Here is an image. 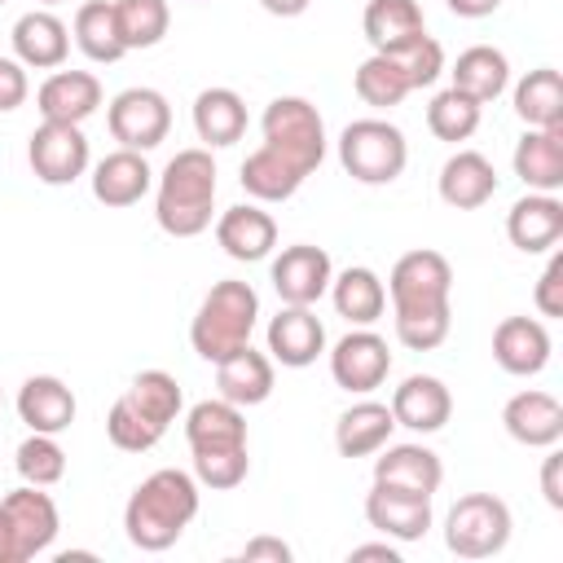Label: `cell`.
Returning <instances> with one entry per match:
<instances>
[{
	"mask_svg": "<svg viewBox=\"0 0 563 563\" xmlns=\"http://www.w3.org/2000/svg\"><path fill=\"white\" fill-rule=\"evenodd\" d=\"M453 268L440 251H405L387 273V299L396 312V339L409 352H431L449 339L453 325Z\"/></svg>",
	"mask_w": 563,
	"mask_h": 563,
	"instance_id": "6da1fadb",
	"label": "cell"
},
{
	"mask_svg": "<svg viewBox=\"0 0 563 563\" xmlns=\"http://www.w3.org/2000/svg\"><path fill=\"white\" fill-rule=\"evenodd\" d=\"M198 506H202V484L194 479V471L163 466L132 488V497L123 506V532L136 550L163 554L198 519Z\"/></svg>",
	"mask_w": 563,
	"mask_h": 563,
	"instance_id": "7a4b0ae2",
	"label": "cell"
},
{
	"mask_svg": "<svg viewBox=\"0 0 563 563\" xmlns=\"http://www.w3.org/2000/svg\"><path fill=\"white\" fill-rule=\"evenodd\" d=\"M216 216V158L202 145L176 150L154 189V220L167 238H198Z\"/></svg>",
	"mask_w": 563,
	"mask_h": 563,
	"instance_id": "3957f363",
	"label": "cell"
},
{
	"mask_svg": "<svg viewBox=\"0 0 563 563\" xmlns=\"http://www.w3.org/2000/svg\"><path fill=\"white\" fill-rule=\"evenodd\" d=\"M255 321H260V295H255V286L251 282H238V277H224V282H216L202 295V303H198V312L189 321V343H194V352L202 361L216 365L229 352H238V347L251 343Z\"/></svg>",
	"mask_w": 563,
	"mask_h": 563,
	"instance_id": "277c9868",
	"label": "cell"
},
{
	"mask_svg": "<svg viewBox=\"0 0 563 563\" xmlns=\"http://www.w3.org/2000/svg\"><path fill=\"white\" fill-rule=\"evenodd\" d=\"M339 163L361 185H391L409 163V141L387 119H352L339 132Z\"/></svg>",
	"mask_w": 563,
	"mask_h": 563,
	"instance_id": "5b68a950",
	"label": "cell"
},
{
	"mask_svg": "<svg viewBox=\"0 0 563 563\" xmlns=\"http://www.w3.org/2000/svg\"><path fill=\"white\" fill-rule=\"evenodd\" d=\"M260 132L264 145L295 163L303 176H312L325 158V123L308 97H273L260 114Z\"/></svg>",
	"mask_w": 563,
	"mask_h": 563,
	"instance_id": "8992f818",
	"label": "cell"
},
{
	"mask_svg": "<svg viewBox=\"0 0 563 563\" xmlns=\"http://www.w3.org/2000/svg\"><path fill=\"white\" fill-rule=\"evenodd\" d=\"M510 506L493 493H466L444 515V545L457 559H493L510 541Z\"/></svg>",
	"mask_w": 563,
	"mask_h": 563,
	"instance_id": "52a82bcc",
	"label": "cell"
},
{
	"mask_svg": "<svg viewBox=\"0 0 563 563\" xmlns=\"http://www.w3.org/2000/svg\"><path fill=\"white\" fill-rule=\"evenodd\" d=\"M106 128H110V136L123 150H141L145 154V150H154V145L167 141V132H172V106H167V97L158 88H145V84L123 88L106 106Z\"/></svg>",
	"mask_w": 563,
	"mask_h": 563,
	"instance_id": "ba28073f",
	"label": "cell"
},
{
	"mask_svg": "<svg viewBox=\"0 0 563 563\" xmlns=\"http://www.w3.org/2000/svg\"><path fill=\"white\" fill-rule=\"evenodd\" d=\"M26 163H31L35 180H44L53 189L57 185H75L88 172V163H92L84 128L79 123H48L44 119L31 132V141H26Z\"/></svg>",
	"mask_w": 563,
	"mask_h": 563,
	"instance_id": "9c48e42d",
	"label": "cell"
},
{
	"mask_svg": "<svg viewBox=\"0 0 563 563\" xmlns=\"http://www.w3.org/2000/svg\"><path fill=\"white\" fill-rule=\"evenodd\" d=\"M391 374V347L383 334H374L369 325L347 330L334 347H330V378L352 391V396H369L374 387H383Z\"/></svg>",
	"mask_w": 563,
	"mask_h": 563,
	"instance_id": "30bf717a",
	"label": "cell"
},
{
	"mask_svg": "<svg viewBox=\"0 0 563 563\" xmlns=\"http://www.w3.org/2000/svg\"><path fill=\"white\" fill-rule=\"evenodd\" d=\"M273 290L282 303H303L312 308L325 290H330V277H334V264L325 255V246H312V242H295V246H282V255L273 260Z\"/></svg>",
	"mask_w": 563,
	"mask_h": 563,
	"instance_id": "8fae6325",
	"label": "cell"
},
{
	"mask_svg": "<svg viewBox=\"0 0 563 563\" xmlns=\"http://www.w3.org/2000/svg\"><path fill=\"white\" fill-rule=\"evenodd\" d=\"M0 510H4V519H9V528H13V541H18L22 563L35 559V554H44V550L53 545L57 528H62L57 501H53L44 488H35V484H22V488L4 493V497H0Z\"/></svg>",
	"mask_w": 563,
	"mask_h": 563,
	"instance_id": "7c38bea8",
	"label": "cell"
},
{
	"mask_svg": "<svg viewBox=\"0 0 563 563\" xmlns=\"http://www.w3.org/2000/svg\"><path fill=\"white\" fill-rule=\"evenodd\" d=\"M365 519L374 532L391 537V541H422L431 528V497L422 493H405L391 484H374L365 493Z\"/></svg>",
	"mask_w": 563,
	"mask_h": 563,
	"instance_id": "4fadbf2b",
	"label": "cell"
},
{
	"mask_svg": "<svg viewBox=\"0 0 563 563\" xmlns=\"http://www.w3.org/2000/svg\"><path fill=\"white\" fill-rule=\"evenodd\" d=\"M506 238L523 255H545L563 242V202L559 194H523L506 211Z\"/></svg>",
	"mask_w": 563,
	"mask_h": 563,
	"instance_id": "5bb4252c",
	"label": "cell"
},
{
	"mask_svg": "<svg viewBox=\"0 0 563 563\" xmlns=\"http://www.w3.org/2000/svg\"><path fill=\"white\" fill-rule=\"evenodd\" d=\"M216 242L238 264L268 260L273 246H277V220L260 202H238V207H229V211L216 216Z\"/></svg>",
	"mask_w": 563,
	"mask_h": 563,
	"instance_id": "9a60e30c",
	"label": "cell"
},
{
	"mask_svg": "<svg viewBox=\"0 0 563 563\" xmlns=\"http://www.w3.org/2000/svg\"><path fill=\"white\" fill-rule=\"evenodd\" d=\"M550 352H554L550 330H545V321H537V317H506V321H497V330H493V361H497L506 374H515V378L541 374V369L550 365Z\"/></svg>",
	"mask_w": 563,
	"mask_h": 563,
	"instance_id": "2e32d148",
	"label": "cell"
},
{
	"mask_svg": "<svg viewBox=\"0 0 563 563\" xmlns=\"http://www.w3.org/2000/svg\"><path fill=\"white\" fill-rule=\"evenodd\" d=\"M391 418L396 427L413 431V435H435L449 418H453V396L435 374H409L396 391H391Z\"/></svg>",
	"mask_w": 563,
	"mask_h": 563,
	"instance_id": "e0dca14e",
	"label": "cell"
},
{
	"mask_svg": "<svg viewBox=\"0 0 563 563\" xmlns=\"http://www.w3.org/2000/svg\"><path fill=\"white\" fill-rule=\"evenodd\" d=\"M501 427L523 449H554L563 440V405L550 391H515L501 409Z\"/></svg>",
	"mask_w": 563,
	"mask_h": 563,
	"instance_id": "ac0fdd59",
	"label": "cell"
},
{
	"mask_svg": "<svg viewBox=\"0 0 563 563\" xmlns=\"http://www.w3.org/2000/svg\"><path fill=\"white\" fill-rule=\"evenodd\" d=\"M268 356L286 369H303L325 352V325L317 321L312 308L303 303H286L273 321H268Z\"/></svg>",
	"mask_w": 563,
	"mask_h": 563,
	"instance_id": "d6986e66",
	"label": "cell"
},
{
	"mask_svg": "<svg viewBox=\"0 0 563 563\" xmlns=\"http://www.w3.org/2000/svg\"><path fill=\"white\" fill-rule=\"evenodd\" d=\"M185 440H189L194 457H202V453H242L246 449V413L238 405H229L224 396L198 400L185 413Z\"/></svg>",
	"mask_w": 563,
	"mask_h": 563,
	"instance_id": "ffe728a7",
	"label": "cell"
},
{
	"mask_svg": "<svg viewBox=\"0 0 563 563\" xmlns=\"http://www.w3.org/2000/svg\"><path fill=\"white\" fill-rule=\"evenodd\" d=\"M35 110L48 123H84L101 110V79L92 70H53L35 92Z\"/></svg>",
	"mask_w": 563,
	"mask_h": 563,
	"instance_id": "44dd1931",
	"label": "cell"
},
{
	"mask_svg": "<svg viewBox=\"0 0 563 563\" xmlns=\"http://www.w3.org/2000/svg\"><path fill=\"white\" fill-rule=\"evenodd\" d=\"M9 40H13V57L26 70H57L66 62V53H70V26L57 13H48V9L22 13L13 22Z\"/></svg>",
	"mask_w": 563,
	"mask_h": 563,
	"instance_id": "7402d4cb",
	"label": "cell"
},
{
	"mask_svg": "<svg viewBox=\"0 0 563 563\" xmlns=\"http://www.w3.org/2000/svg\"><path fill=\"white\" fill-rule=\"evenodd\" d=\"M515 176L532 194H559L563 189V123L554 128H528L515 145Z\"/></svg>",
	"mask_w": 563,
	"mask_h": 563,
	"instance_id": "603a6c76",
	"label": "cell"
},
{
	"mask_svg": "<svg viewBox=\"0 0 563 563\" xmlns=\"http://www.w3.org/2000/svg\"><path fill=\"white\" fill-rule=\"evenodd\" d=\"M154 185V167L141 150H114L92 167V198L101 207H136Z\"/></svg>",
	"mask_w": 563,
	"mask_h": 563,
	"instance_id": "cb8c5ba5",
	"label": "cell"
},
{
	"mask_svg": "<svg viewBox=\"0 0 563 563\" xmlns=\"http://www.w3.org/2000/svg\"><path fill=\"white\" fill-rule=\"evenodd\" d=\"M75 413H79L75 391H70L57 374H31V378L18 387V418H22L31 431L62 435V431L75 422Z\"/></svg>",
	"mask_w": 563,
	"mask_h": 563,
	"instance_id": "d4e9b609",
	"label": "cell"
},
{
	"mask_svg": "<svg viewBox=\"0 0 563 563\" xmlns=\"http://www.w3.org/2000/svg\"><path fill=\"white\" fill-rule=\"evenodd\" d=\"M440 479H444V466L427 444H391L387 440L374 457V484H391V488H405V493L435 497Z\"/></svg>",
	"mask_w": 563,
	"mask_h": 563,
	"instance_id": "484cf974",
	"label": "cell"
},
{
	"mask_svg": "<svg viewBox=\"0 0 563 563\" xmlns=\"http://www.w3.org/2000/svg\"><path fill=\"white\" fill-rule=\"evenodd\" d=\"M435 189L453 211H475L497 194V172L479 150H457V154L444 158V167L435 176Z\"/></svg>",
	"mask_w": 563,
	"mask_h": 563,
	"instance_id": "4316f807",
	"label": "cell"
},
{
	"mask_svg": "<svg viewBox=\"0 0 563 563\" xmlns=\"http://www.w3.org/2000/svg\"><path fill=\"white\" fill-rule=\"evenodd\" d=\"M216 387L238 409L264 405L273 396V356L255 352L251 343L238 347V352H229L224 361H216Z\"/></svg>",
	"mask_w": 563,
	"mask_h": 563,
	"instance_id": "83f0119b",
	"label": "cell"
},
{
	"mask_svg": "<svg viewBox=\"0 0 563 563\" xmlns=\"http://www.w3.org/2000/svg\"><path fill=\"white\" fill-rule=\"evenodd\" d=\"M325 295H330L334 312H339L343 321H352V325H374V321L387 312V286H383V277H378L374 268H365V264H352V268L334 273Z\"/></svg>",
	"mask_w": 563,
	"mask_h": 563,
	"instance_id": "f1b7e54d",
	"label": "cell"
},
{
	"mask_svg": "<svg viewBox=\"0 0 563 563\" xmlns=\"http://www.w3.org/2000/svg\"><path fill=\"white\" fill-rule=\"evenodd\" d=\"M361 31L374 53H396L409 40L427 35V18H422L418 0H369L361 13Z\"/></svg>",
	"mask_w": 563,
	"mask_h": 563,
	"instance_id": "f546056e",
	"label": "cell"
},
{
	"mask_svg": "<svg viewBox=\"0 0 563 563\" xmlns=\"http://www.w3.org/2000/svg\"><path fill=\"white\" fill-rule=\"evenodd\" d=\"M194 132L207 150H224L246 132V101L233 88H202L194 97Z\"/></svg>",
	"mask_w": 563,
	"mask_h": 563,
	"instance_id": "4dcf8cb0",
	"label": "cell"
},
{
	"mask_svg": "<svg viewBox=\"0 0 563 563\" xmlns=\"http://www.w3.org/2000/svg\"><path fill=\"white\" fill-rule=\"evenodd\" d=\"M391 431H396V418H391L387 405H378V400H356V405L343 409L339 422H334V449H339L343 457H369V453H378V449L391 440Z\"/></svg>",
	"mask_w": 563,
	"mask_h": 563,
	"instance_id": "1f68e13d",
	"label": "cell"
},
{
	"mask_svg": "<svg viewBox=\"0 0 563 563\" xmlns=\"http://www.w3.org/2000/svg\"><path fill=\"white\" fill-rule=\"evenodd\" d=\"M449 75H453V88H462L466 97L488 106L510 88V57L493 44H471L466 53H457Z\"/></svg>",
	"mask_w": 563,
	"mask_h": 563,
	"instance_id": "d6a6232c",
	"label": "cell"
},
{
	"mask_svg": "<svg viewBox=\"0 0 563 563\" xmlns=\"http://www.w3.org/2000/svg\"><path fill=\"white\" fill-rule=\"evenodd\" d=\"M242 189H246V198L251 202H286V198H295L299 194V185L308 180L295 163H286L277 150H268V145H260V150H251L246 154V163H242Z\"/></svg>",
	"mask_w": 563,
	"mask_h": 563,
	"instance_id": "836d02e7",
	"label": "cell"
},
{
	"mask_svg": "<svg viewBox=\"0 0 563 563\" xmlns=\"http://www.w3.org/2000/svg\"><path fill=\"white\" fill-rule=\"evenodd\" d=\"M515 114L523 128H554L563 123V75L554 66H537L515 84Z\"/></svg>",
	"mask_w": 563,
	"mask_h": 563,
	"instance_id": "e575fe53",
	"label": "cell"
},
{
	"mask_svg": "<svg viewBox=\"0 0 563 563\" xmlns=\"http://www.w3.org/2000/svg\"><path fill=\"white\" fill-rule=\"evenodd\" d=\"M70 35H75L79 53H84L88 62H101V66H110V62H119V57L128 53L123 40H119L114 0H88V4H79Z\"/></svg>",
	"mask_w": 563,
	"mask_h": 563,
	"instance_id": "d590c367",
	"label": "cell"
},
{
	"mask_svg": "<svg viewBox=\"0 0 563 563\" xmlns=\"http://www.w3.org/2000/svg\"><path fill=\"white\" fill-rule=\"evenodd\" d=\"M479 119H484V106L475 101V97H466L462 88H444V92H435L431 97V106H427V128H431V136L435 141H449V145H457V141H471L475 132H479Z\"/></svg>",
	"mask_w": 563,
	"mask_h": 563,
	"instance_id": "8d00e7d4",
	"label": "cell"
},
{
	"mask_svg": "<svg viewBox=\"0 0 563 563\" xmlns=\"http://www.w3.org/2000/svg\"><path fill=\"white\" fill-rule=\"evenodd\" d=\"M154 427H172L176 418H180V409H185V396H180V383L167 374V369H141L132 383H128V391H123Z\"/></svg>",
	"mask_w": 563,
	"mask_h": 563,
	"instance_id": "74e56055",
	"label": "cell"
},
{
	"mask_svg": "<svg viewBox=\"0 0 563 563\" xmlns=\"http://www.w3.org/2000/svg\"><path fill=\"white\" fill-rule=\"evenodd\" d=\"M114 22H119V40L123 48H154L163 44L167 26H172V9L167 0H114Z\"/></svg>",
	"mask_w": 563,
	"mask_h": 563,
	"instance_id": "f35d334b",
	"label": "cell"
},
{
	"mask_svg": "<svg viewBox=\"0 0 563 563\" xmlns=\"http://www.w3.org/2000/svg\"><path fill=\"white\" fill-rule=\"evenodd\" d=\"M352 88H356V97H361L365 106H374V110H391V106H400V101L409 97V79L400 75V66H396L387 53H369V57L356 66V75H352Z\"/></svg>",
	"mask_w": 563,
	"mask_h": 563,
	"instance_id": "ab89813d",
	"label": "cell"
},
{
	"mask_svg": "<svg viewBox=\"0 0 563 563\" xmlns=\"http://www.w3.org/2000/svg\"><path fill=\"white\" fill-rule=\"evenodd\" d=\"M13 466L22 475V484H35V488H53L62 484L66 475V449L57 444V435H44V431H31L18 453H13Z\"/></svg>",
	"mask_w": 563,
	"mask_h": 563,
	"instance_id": "60d3db41",
	"label": "cell"
},
{
	"mask_svg": "<svg viewBox=\"0 0 563 563\" xmlns=\"http://www.w3.org/2000/svg\"><path fill=\"white\" fill-rule=\"evenodd\" d=\"M106 435H110V444L123 449V453H145V449H154L167 431L154 427L128 396H119V400L110 405V413H106Z\"/></svg>",
	"mask_w": 563,
	"mask_h": 563,
	"instance_id": "b9f144b4",
	"label": "cell"
},
{
	"mask_svg": "<svg viewBox=\"0 0 563 563\" xmlns=\"http://www.w3.org/2000/svg\"><path fill=\"white\" fill-rule=\"evenodd\" d=\"M396 66H400V75L409 79V92H418V88H431L440 75H444V48H440V40H431V35H418V40H409L405 48H396V53H387Z\"/></svg>",
	"mask_w": 563,
	"mask_h": 563,
	"instance_id": "7bdbcfd3",
	"label": "cell"
},
{
	"mask_svg": "<svg viewBox=\"0 0 563 563\" xmlns=\"http://www.w3.org/2000/svg\"><path fill=\"white\" fill-rule=\"evenodd\" d=\"M246 471H251L246 449L242 453H202V457H194V479L202 488H216V493L238 488L246 479Z\"/></svg>",
	"mask_w": 563,
	"mask_h": 563,
	"instance_id": "ee69618b",
	"label": "cell"
},
{
	"mask_svg": "<svg viewBox=\"0 0 563 563\" xmlns=\"http://www.w3.org/2000/svg\"><path fill=\"white\" fill-rule=\"evenodd\" d=\"M532 303H537L541 317H563V251H550V260L537 277Z\"/></svg>",
	"mask_w": 563,
	"mask_h": 563,
	"instance_id": "f6af8a7d",
	"label": "cell"
},
{
	"mask_svg": "<svg viewBox=\"0 0 563 563\" xmlns=\"http://www.w3.org/2000/svg\"><path fill=\"white\" fill-rule=\"evenodd\" d=\"M31 92V79H26V66L18 57H0V114L18 110Z\"/></svg>",
	"mask_w": 563,
	"mask_h": 563,
	"instance_id": "bcb514c9",
	"label": "cell"
},
{
	"mask_svg": "<svg viewBox=\"0 0 563 563\" xmlns=\"http://www.w3.org/2000/svg\"><path fill=\"white\" fill-rule=\"evenodd\" d=\"M242 563H290V545L282 537H255L242 545Z\"/></svg>",
	"mask_w": 563,
	"mask_h": 563,
	"instance_id": "7dc6e473",
	"label": "cell"
},
{
	"mask_svg": "<svg viewBox=\"0 0 563 563\" xmlns=\"http://www.w3.org/2000/svg\"><path fill=\"white\" fill-rule=\"evenodd\" d=\"M559 471H563V457L550 449L545 462H541V493H545V506H550V510H563V484H559Z\"/></svg>",
	"mask_w": 563,
	"mask_h": 563,
	"instance_id": "c3c4849f",
	"label": "cell"
},
{
	"mask_svg": "<svg viewBox=\"0 0 563 563\" xmlns=\"http://www.w3.org/2000/svg\"><path fill=\"white\" fill-rule=\"evenodd\" d=\"M457 18H488V13H497L501 9V0H444Z\"/></svg>",
	"mask_w": 563,
	"mask_h": 563,
	"instance_id": "681fc988",
	"label": "cell"
},
{
	"mask_svg": "<svg viewBox=\"0 0 563 563\" xmlns=\"http://www.w3.org/2000/svg\"><path fill=\"white\" fill-rule=\"evenodd\" d=\"M352 563L356 559H387V563H400V554H396V545H387V541H374V545H352V554H347Z\"/></svg>",
	"mask_w": 563,
	"mask_h": 563,
	"instance_id": "f907efd6",
	"label": "cell"
},
{
	"mask_svg": "<svg viewBox=\"0 0 563 563\" xmlns=\"http://www.w3.org/2000/svg\"><path fill=\"white\" fill-rule=\"evenodd\" d=\"M260 4H264V13H273V18H299V13H308L312 0H260Z\"/></svg>",
	"mask_w": 563,
	"mask_h": 563,
	"instance_id": "816d5d0a",
	"label": "cell"
},
{
	"mask_svg": "<svg viewBox=\"0 0 563 563\" xmlns=\"http://www.w3.org/2000/svg\"><path fill=\"white\" fill-rule=\"evenodd\" d=\"M0 563H22L18 541H13V528H9V519H4V510H0Z\"/></svg>",
	"mask_w": 563,
	"mask_h": 563,
	"instance_id": "f5cc1de1",
	"label": "cell"
},
{
	"mask_svg": "<svg viewBox=\"0 0 563 563\" xmlns=\"http://www.w3.org/2000/svg\"><path fill=\"white\" fill-rule=\"evenodd\" d=\"M44 4H62V0H44Z\"/></svg>",
	"mask_w": 563,
	"mask_h": 563,
	"instance_id": "db71d44e",
	"label": "cell"
},
{
	"mask_svg": "<svg viewBox=\"0 0 563 563\" xmlns=\"http://www.w3.org/2000/svg\"><path fill=\"white\" fill-rule=\"evenodd\" d=\"M0 4H4V0H0Z\"/></svg>",
	"mask_w": 563,
	"mask_h": 563,
	"instance_id": "11a10c76",
	"label": "cell"
}]
</instances>
